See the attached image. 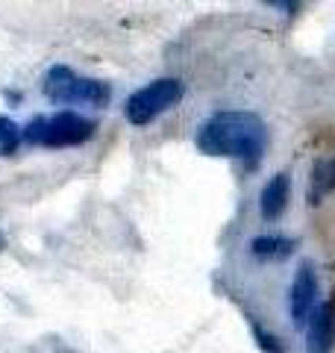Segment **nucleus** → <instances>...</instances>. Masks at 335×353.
I'll return each instance as SVG.
<instances>
[{
	"label": "nucleus",
	"instance_id": "5",
	"mask_svg": "<svg viewBox=\"0 0 335 353\" xmlns=\"http://www.w3.org/2000/svg\"><path fill=\"white\" fill-rule=\"evenodd\" d=\"M315 306H318V274L315 265L303 262L292 280V292H288V309H292L294 327H306Z\"/></svg>",
	"mask_w": 335,
	"mask_h": 353
},
{
	"label": "nucleus",
	"instance_id": "3",
	"mask_svg": "<svg viewBox=\"0 0 335 353\" xmlns=\"http://www.w3.org/2000/svg\"><path fill=\"white\" fill-rule=\"evenodd\" d=\"M44 97L53 103H85V106H106L112 101V85L106 80L74 74L68 65H53L44 74Z\"/></svg>",
	"mask_w": 335,
	"mask_h": 353
},
{
	"label": "nucleus",
	"instance_id": "11",
	"mask_svg": "<svg viewBox=\"0 0 335 353\" xmlns=\"http://www.w3.org/2000/svg\"><path fill=\"white\" fill-rule=\"evenodd\" d=\"M250 324H253V336H256V341H259V347H262L265 353H283V345H279V339H276V336L265 333V330L256 324V321H250Z\"/></svg>",
	"mask_w": 335,
	"mask_h": 353
},
{
	"label": "nucleus",
	"instance_id": "9",
	"mask_svg": "<svg viewBox=\"0 0 335 353\" xmlns=\"http://www.w3.org/2000/svg\"><path fill=\"white\" fill-rule=\"evenodd\" d=\"M294 250V239L285 236H256L250 241V253L259 259H283Z\"/></svg>",
	"mask_w": 335,
	"mask_h": 353
},
{
	"label": "nucleus",
	"instance_id": "8",
	"mask_svg": "<svg viewBox=\"0 0 335 353\" xmlns=\"http://www.w3.org/2000/svg\"><path fill=\"white\" fill-rule=\"evenodd\" d=\"M335 189V159H321L309 180V203H321Z\"/></svg>",
	"mask_w": 335,
	"mask_h": 353
},
{
	"label": "nucleus",
	"instance_id": "6",
	"mask_svg": "<svg viewBox=\"0 0 335 353\" xmlns=\"http://www.w3.org/2000/svg\"><path fill=\"white\" fill-rule=\"evenodd\" d=\"M335 345V301L315 306L306 324V353H329Z\"/></svg>",
	"mask_w": 335,
	"mask_h": 353
},
{
	"label": "nucleus",
	"instance_id": "1",
	"mask_svg": "<svg viewBox=\"0 0 335 353\" xmlns=\"http://www.w3.org/2000/svg\"><path fill=\"white\" fill-rule=\"evenodd\" d=\"M197 148L206 157H236L256 168L267 148V127L256 112H215L197 130Z\"/></svg>",
	"mask_w": 335,
	"mask_h": 353
},
{
	"label": "nucleus",
	"instance_id": "4",
	"mask_svg": "<svg viewBox=\"0 0 335 353\" xmlns=\"http://www.w3.org/2000/svg\"><path fill=\"white\" fill-rule=\"evenodd\" d=\"M185 85L176 80V77H162V80H153L144 88H139L136 94H130L124 115L132 127H144L150 124L153 118H159L162 112H168L176 101L183 97Z\"/></svg>",
	"mask_w": 335,
	"mask_h": 353
},
{
	"label": "nucleus",
	"instance_id": "10",
	"mask_svg": "<svg viewBox=\"0 0 335 353\" xmlns=\"http://www.w3.org/2000/svg\"><path fill=\"white\" fill-rule=\"evenodd\" d=\"M21 145V127L15 121H9L0 115V157H9L15 153V148Z\"/></svg>",
	"mask_w": 335,
	"mask_h": 353
},
{
	"label": "nucleus",
	"instance_id": "7",
	"mask_svg": "<svg viewBox=\"0 0 335 353\" xmlns=\"http://www.w3.org/2000/svg\"><path fill=\"white\" fill-rule=\"evenodd\" d=\"M288 197H292V176H288L285 171L274 174L271 180L265 183V189L259 194V212L265 221H274L283 215V209L288 203Z\"/></svg>",
	"mask_w": 335,
	"mask_h": 353
},
{
	"label": "nucleus",
	"instance_id": "2",
	"mask_svg": "<svg viewBox=\"0 0 335 353\" xmlns=\"http://www.w3.org/2000/svg\"><path fill=\"white\" fill-rule=\"evenodd\" d=\"M97 124L85 115L77 112H56V115H39L21 130V139L27 145H39V148H77L94 136Z\"/></svg>",
	"mask_w": 335,
	"mask_h": 353
}]
</instances>
